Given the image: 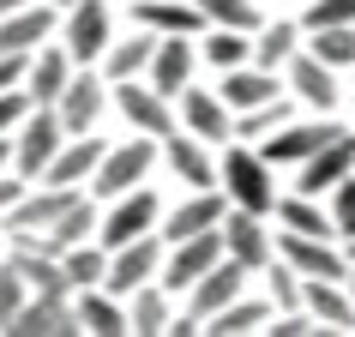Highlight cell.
<instances>
[{"label":"cell","instance_id":"ee69618b","mask_svg":"<svg viewBox=\"0 0 355 337\" xmlns=\"http://www.w3.org/2000/svg\"><path fill=\"white\" fill-rule=\"evenodd\" d=\"M31 109H37V103L24 96V85H19V91H0V132H19V121Z\"/></svg>","mask_w":355,"mask_h":337},{"label":"cell","instance_id":"f35d334b","mask_svg":"<svg viewBox=\"0 0 355 337\" xmlns=\"http://www.w3.org/2000/svg\"><path fill=\"white\" fill-rule=\"evenodd\" d=\"M199 12H205V24H223V31H259L265 12L253 6V0H199Z\"/></svg>","mask_w":355,"mask_h":337},{"label":"cell","instance_id":"ffe728a7","mask_svg":"<svg viewBox=\"0 0 355 337\" xmlns=\"http://www.w3.org/2000/svg\"><path fill=\"white\" fill-rule=\"evenodd\" d=\"M6 331L12 337H73L78 331V307H73V295H31L12 313Z\"/></svg>","mask_w":355,"mask_h":337},{"label":"cell","instance_id":"83f0119b","mask_svg":"<svg viewBox=\"0 0 355 337\" xmlns=\"http://www.w3.org/2000/svg\"><path fill=\"white\" fill-rule=\"evenodd\" d=\"M73 307H78V331H91V337H127L132 331L127 325V301L109 295L103 283H96V289H78Z\"/></svg>","mask_w":355,"mask_h":337},{"label":"cell","instance_id":"ab89813d","mask_svg":"<svg viewBox=\"0 0 355 337\" xmlns=\"http://www.w3.org/2000/svg\"><path fill=\"white\" fill-rule=\"evenodd\" d=\"M301 271L289 259H271L265 265V289H271V307H277V313H289V307H301Z\"/></svg>","mask_w":355,"mask_h":337},{"label":"cell","instance_id":"4316f807","mask_svg":"<svg viewBox=\"0 0 355 337\" xmlns=\"http://www.w3.org/2000/svg\"><path fill=\"white\" fill-rule=\"evenodd\" d=\"M301 307H307L325 331H355V301H349V289L337 277H307L301 283Z\"/></svg>","mask_w":355,"mask_h":337},{"label":"cell","instance_id":"d4e9b609","mask_svg":"<svg viewBox=\"0 0 355 337\" xmlns=\"http://www.w3.org/2000/svg\"><path fill=\"white\" fill-rule=\"evenodd\" d=\"M109 157V145L96 139V132H78V139H67L60 145V157L49 163V175L42 181H55V187H91V175H96V163Z\"/></svg>","mask_w":355,"mask_h":337},{"label":"cell","instance_id":"8992f818","mask_svg":"<svg viewBox=\"0 0 355 337\" xmlns=\"http://www.w3.org/2000/svg\"><path fill=\"white\" fill-rule=\"evenodd\" d=\"M163 253H168V241L157 229L139 235V241H127V247H109V277H103V289L127 301L132 289H145V283L163 277Z\"/></svg>","mask_w":355,"mask_h":337},{"label":"cell","instance_id":"6da1fadb","mask_svg":"<svg viewBox=\"0 0 355 337\" xmlns=\"http://www.w3.org/2000/svg\"><path fill=\"white\" fill-rule=\"evenodd\" d=\"M217 181H223L229 205L259 211V217L277 211V163H271L259 145H247V139H229L223 163H217Z\"/></svg>","mask_w":355,"mask_h":337},{"label":"cell","instance_id":"d6986e66","mask_svg":"<svg viewBox=\"0 0 355 337\" xmlns=\"http://www.w3.org/2000/svg\"><path fill=\"white\" fill-rule=\"evenodd\" d=\"M73 73H78V60L67 55V42H42L37 55H31V73H24V96L37 109H55L60 91L73 85Z\"/></svg>","mask_w":355,"mask_h":337},{"label":"cell","instance_id":"e0dca14e","mask_svg":"<svg viewBox=\"0 0 355 337\" xmlns=\"http://www.w3.org/2000/svg\"><path fill=\"white\" fill-rule=\"evenodd\" d=\"M247 277H253V271H247L241 259H229V253H223V259H217V265L205 271V277H199V283L187 289V313L199 319V325H205L211 313H223L229 301H235V295L247 289Z\"/></svg>","mask_w":355,"mask_h":337},{"label":"cell","instance_id":"e575fe53","mask_svg":"<svg viewBox=\"0 0 355 337\" xmlns=\"http://www.w3.org/2000/svg\"><path fill=\"white\" fill-rule=\"evenodd\" d=\"M199 55H205L217 73H229V67H247V60H253V37H247V31H223V24H211L205 42H199Z\"/></svg>","mask_w":355,"mask_h":337},{"label":"cell","instance_id":"681fc988","mask_svg":"<svg viewBox=\"0 0 355 337\" xmlns=\"http://www.w3.org/2000/svg\"><path fill=\"white\" fill-rule=\"evenodd\" d=\"M343 289H349V301H355V265H349V277H343Z\"/></svg>","mask_w":355,"mask_h":337},{"label":"cell","instance_id":"1f68e13d","mask_svg":"<svg viewBox=\"0 0 355 337\" xmlns=\"http://www.w3.org/2000/svg\"><path fill=\"white\" fill-rule=\"evenodd\" d=\"M168 289L163 283H145V289H132L127 295V325H132V337H157V331H168Z\"/></svg>","mask_w":355,"mask_h":337},{"label":"cell","instance_id":"d6a6232c","mask_svg":"<svg viewBox=\"0 0 355 337\" xmlns=\"http://www.w3.org/2000/svg\"><path fill=\"white\" fill-rule=\"evenodd\" d=\"M265 325H271V301H247V295H235L223 313L205 319L211 337H247V331H265Z\"/></svg>","mask_w":355,"mask_h":337},{"label":"cell","instance_id":"484cf974","mask_svg":"<svg viewBox=\"0 0 355 337\" xmlns=\"http://www.w3.org/2000/svg\"><path fill=\"white\" fill-rule=\"evenodd\" d=\"M217 91H223V103H229V109L241 114V109H259V103H277V96H283V85H277V73H271V67L247 60V67H229Z\"/></svg>","mask_w":355,"mask_h":337},{"label":"cell","instance_id":"44dd1931","mask_svg":"<svg viewBox=\"0 0 355 337\" xmlns=\"http://www.w3.org/2000/svg\"><path fill=\"white\" fill-rule=\"evenodd\" d=\"M6 259L19 265V277L31 283V295H78L73 277H67V265H60V253H49V247L12 241V247H6Z\"/></svg>","mask_w":355,"mask_h":337},{"label":"cell","instance_id":"9a60e30c","mask_svg":"<svg viewBox=\"0 0 355 337\" xmlns=\"http://www.w3.org/2000/svg\"><path fill=\"white\" fill-rule=\"evenodd\" d=\"M223 247H229V259H241L247 271H265L277 259V241H271L265 217L259 211H241V205H229V217H223Z\"/></svg>","mask_w":355,"mask_h":337},{"label":"cell","instance_id":"7c38bea8","mask_svg":"<svg viewBox=\"0 0 355 337\" xmlns=\"http://www.w3.org/2000/svg\"><path fill=\"white\" fill-rule=\"evenodd\" d=\"M277 259H289L301 277H349V253H337L331 235H295V229H277Z\"/></svg>","mask_w":355,"mask_h":337},{"label":"cell","instance_id":"7dc6e473","mask_svg":"<svg viewBox=\"0 0 355 337\" xmlns=\"http://www.w3.org/2000/svg\"><path fill=\"white\" fill-rule=\"evenodd\" d=\"M12 168V132H0V175Z\"/></svg>","mask_w":355,"mask_h":337},{"label":"cell","instance_id":"c3c4849f","mask_svg":"<svg viewBox=\"0 0 355 337\" xmlns=\"http://www.w3.org/2000/svg\"><path fill=\"white\" fill-rule=\"evenodd\" d=\"M19 6H24V0H0V19H6V12H19Z\"/></svg>","mask_w":355,"mask_h":337},{"label":"cell","instance_id":"f1b7e54d","mask_svg":"<svg viewBox=\"0 0 355 337\" xmlns=\"http://www.w3.org/2000/svg\"><path fill=\"white\" fill-rule=\"evenodd\" d=\"M150 85L163 96H181L193 85V37H157V55H150Z\"/></svg>","mask_w":355,"mask_h":337},{"label":"cell","instance_id":"d590c367","mask_svg":"<svg viewBox=\"0 0 355 337\" xmlns=\"http://www.w3.org/2000/svg\"><path fill=\"white\" fill-rule=\"evenodd\" d=\"M60 265H67L73 289H96V283L109 277V247H103V241H78V247L60 253Z\"/></svg>","mask_w":355,"mask_h":337},{"label":"cell","instance_id":"277c9868","mask_svg":"<svg viewBox=\"0 0 355 337\" xmlns=\"http://www.w3.org/2000/svg\"><path fill=\"white\" fill-rule=\"evenodd\" d=\"M163 157V139H150V132H132L127 145H109V157L96 163L91 175V193H103V199H114V193H132V187H145V175L150 163Z\"/></svg>","mask_w":355,"mask_h":337},{"label":"cell","instance_id":"8fae6325","mask_svg":"<svg viewBox=\"0 0 355 337\" xmlns=\"http://www.w3.org/2000/svg\"><path fill=\"white\" fill-rule=\"evenodd\" d=\"M223 217H229V193L223 187H187V199L157 223V235H163V241H187V235L223 229Z\"/></svg>","mask_w":355,"mask_h":337},{"label":"cell","instance_id":"7402d4cb","mask_svg":"<svg viewBox=\"0 0 355 337\" xmlns=\"http://www.w3.org/2000/svg\"><path fill=\"white\" fill-rule=\"evenodd\" d=\"M132 24H145L157 37H205L211 31L199 0H132Z\"/></svg>","mask_w":355,"mask_h":337},{"label":"cell","instance_id":"bcb514c9","mask_svg":"<svg viewBox=\"0 0 355 337\" xmlns=\"http://www.w3.org/2000/svg\"><path fill=\"white\" fill-rule=\"evenodd\" d=\"M31 73V55H0V91H19Z\"/></svg>","mask_w":355,"mask_h":337},{"label":"cell","instance_id":"52a82bcc","mask_svg":"<svg viewBox=\"0 0 355 337\" xmlns=\"http://www.w3.org/2000/svg\"><path fill=\"white\" fill-rule=\"evenodd\" d=\"M229 247H223V229H205V235H187V241H168V253H163V289L168 295H187L193 283L205 277L211 265L223 259Z\"/></svg>","mask_w":355,"mask_h":337},{"label":"cell","instance_id":"2e32d148","mask_svg":"<svg viewBox=\"0 0 355 337\" xmlns=\"http://www.w3.org/2000/svg\"><path fill=\"white\" fill-rule=\"evenodd\" d=\"M109 103H114V96H109V78L96 73V67H78L73 85L60 91L55 109H60V121H67V132L78 139V132H91V127H96V114L109 109Z\"/></svg>","mask_w":355,"mask_h":337},{"label":"cell","instance_id":"f5cc1de1","mask_svg":"<svg viewBox=\"0 0 355 337\" xmlns=\"http://www.w3.org/2000/svg\"><path fill=\"white\" fill-rule=\"evenodd\" d=\"M349 265H355V241H349Z\"/></svg>","mask_w":355,"mask_h":337},{"label":"cell","instance_id":"30bf717a","mask_svg":"<svg viewBox=\"0 0 355 337\" xmlns=\"http://www.w3.org/2000/svg\"><path fill=\"white\" fill-rule=\"evenodd\" d=\"M175 114H181V127L193 139H205V145H229L235 139V109L223 103V91H211V85H187V91L175 96Z\"/></svg>","mask_w":355,"mask_h":337},{"label":"cell","instance_id":"603a6c76","mask_svg":"<svg viewBox=\"0 0 355 337\" xmlns=\"http://www.w3.org/2000/svg\"><path fill=\"white\" fill-rule=\"evenodd\" d=\"M163 163H168V175H175L181 187H217V163H211L205 139H193L187 127H175L163 139Z\"/></svg>","mask_w":355,"mask_h":337},{"label":"cell","instance_id":"7a4b0ae2","mask_svg":"<svg viewBox=\"0 0 355 337\" xmlns=\"http://www.w3.org/2000/svg\"><path fill=\"white\" fill-rule=\"evenodd\" d=\"M60 42L78 67H103V55L114 42V0H73L60 12Z\"/></svg>","mask_w":355,"mask_h":337},{"label":"cell","instance_id":"60d3db41","mask_svg":"<svg viewBox=\"0 0 355 337\" xmlns=\"http://www.w3.org/2000/svg\"><path fill=\"white\" fill-rule=\"evenodd\" d=\"M325 211H331L337 241H355V175H343V181L325 193Z\"/></svg>","mask_w":355,"mask_h":337},{"label":"cell","instance_id":"4fadbf2b","mask_svg":"<svg viewBox=\"0 0 355 337\" xmlns=\"http://www.w3.org/2000/svg\"><path fill=\"white\" fill-rule=\"evenodd\" d=\"M49 37H60V6L49 0H24L19 12L0 19V55H37Z\"/></svg>","mask_w":355,"mask_h":337},{"label":"cell","instance_id":"9c48e42d","mask_svg":"<svg viewBox=\"0 0 355 337\" xmlns=\"http://www.w3.org/2000/svg\"><path fill=\"white\" fill-rule=\"evenodd\" d=\"M163 223V205H157V193L150 187H132V193H114V205L103 211V223H96V241L103 247H127L139 235Z\"/></svg>","mask_w":355,"mask_h":337},{"label":"cell","instance_id":"f546056e","mask_svg":"<svg viewBox=\"0 0 355 337\" xmlns=\"http://www.w3.org/2000/svg\"><path fill=\"white\" fill-rule=\"evenodd\" d=\"M150 55H157V31L139 24V37H114L109 55H103V78H145L150 73Z\"/></svg>","mask_w":355,"mask_h":337},{"label":"cell","instance_id":"816d5d0a","mask_svg":"<svg viewBox=\"0 0 355 337\" xmlns=\"http://www.w3.org/2000/svg\"><path fill=\"white\" fill-rule=\"evenodd\" d=\"M49 6H60V12H67V6H73V0H49Z\"/></svg>","mask_w":355,"mask_h":337},{"label":"cell","instance_id":"4dcf8cb0","mask_svg":"<svg viewBox=\"0 0 355 337\" xmlns=\"http://www.w3.org/2000/svg\"><path fill=\"white\" fill-rule=\"evenodd\" d=\"M301 37H307V31H301V24H289V19L259 24V31H253V60L277 73V67H289V60L301 55Z\"/></svg>","mask_w":355,"mask_h":337},{"label":"cell","instance_id":"836d02e7","mask_svg":"<svg viewBox=\"0 0 355 337\" xmlns=\"http://www.w3.org/2000/svg\"><path fill=\"white\" fill-rule=\"evenodd\" d=\"M277 223H283V229H295V235H331V241H337L325 199H307V193H289V199H277Z\"/></svg>","mask_w":355,"mask_h":337},{"label":"cell","instance_id":"b9f144b4","mask_svg":"<svg viewBox=\"0 0 355 337\" xmlns=\"http://www.w3.org/2000/svg\"><path fill=\"white\" fill-rule=\"evenodd\" d=\"M24 301H31V283L19 277V265H12V259H0V331L12 325V313H19Z\"/></svg>","mask_w":355,"mask_h":337},{"label":"cell","instance_id":"8d00e7d4","mask_svg":"<svg viewBox=\"0 0 355 337\" xmlns=\"http://www.w3.org/2000/svg\"><path fill=\"white\" fill-rule=\"evenodd\" d=\"M289 127V96H277V103H259V109H241L235 114V139H247V145H259L265 132Z\"/></svg>","mask_w":355,"mask_h":337},{"label":"cell","instance_id":"3957f363","mask_svg":"<svg viewBox=\"0 0 355 337\" xmlns=\"http://www.w3.org/2000/svg\"><path fill=\"white\" fill-rule=\"evenodd\" d=\"M67 139H73V132H67V121H60V109H31L19 121V132H12V168H19L24 181H42Z\"/></svg>","mask_w":355,"mask_h":337},{"label":"cell","instance_id":"ba28073f","mask_svg":"<svg viewBox=\"0 0 355 337\" xmlns=\"http://www.w3.org/2000/svg\"><path fill=\"white\" fill-rule=\"evenodd\" d=\"M85 199V187H55V181H31V193H24L19 205L6 211L0 223H6V235H42V229H55L67 211Z\"/></svg>","mask_w":355,"mask_h":337},{"label":"cell","instance_id":"7bdbcfd3","mask_svg":"<svg viewBox=\"0 0 355 337\" xmlns=\"http://www.w3.org/2000/svg\"><path fill=\"white\" fill-rule=\"evenodd\" d=\"M331 24H355V0H313L301 31H331Z\"/></svg>","mask_w":355,"mask_h":337},{"label":"cell","instance_id":"5bb4252c","mask_svg":"<svg viewBox=\"0 0 355 337\" xmlns=\"http://www.w3.org/2000/svg\"><path fill=\"white\" fill-rule=\"evenodd\" d=\"M343 175H355V132H349V127L337 132L331 145H319L313 157L295 168V193H307V199H325V193H331Z\"/></svg>","mask_w":355,"mask_h":337},{"label":"cell","instance_id":"5b68a950","mask_svg":"<svg viewBox=\"0 0 355 337\" xmlns=\"http://www.w3.org/2000/svg\"><path fill=\"white\" fill-rule=\"evenodd\" d=\"M109 96H114V109L127 114V127H132V132L168 139V132L181 127V114H175V96H163L150 78H114Z\"/></svg>","mask_w":355,"mask_h":337},{"label":"cell","instance_id":"cb8c5ba5","mask_svg":"<svg viewBox=\"0 0 355 337\" xmlns=\"http://www.w3.org/2000/svg\"><path fill=\"white\" fill-rule=\"evenodd\" d=\"M289 85H295V103H307V109H319V114L337 109V67H325L313 49H301L289 60Z\"/></svg>","mask_w":355,"mask_h":337},{"label":"cell","instance_id":"f907efd6","mask_svg":"<svg viewBox=\"0 0 355 337\" xmlns=\"http://www.w3.org/2000/svg\"><path fill=\"white\" fill-rule=\"evenodd\" d=\"M6 241H12V235H6V223H0V259H6Z\"/></svg>","mask_w":355,"mask_h":337},{"label":"cell","instance_id":"ac0fdd59","mask_svg":"<svg viewBox=\"0 0 355 337\" xmlns=\"http://www.w3.org/2000/svg\"><path fill=\"white\" fill-rule=\"evenodd\" d=\"M337 132H343V127H337L331 114H325V121H301V127H277V132H265L259 150H265V157H271L277 168H301L319 145H331Z\"/></svg>","mask_w":355,"mask_h":337},{"label":"cell","instance_id":"f6af8a7d","mask_svg":"<svg viewBox=\"0 0 355 337\" xmlns=\"http://www.w3.org/2000/svg\"><path fill=\"white\" fill-rule=\"evenodd\" d=\"M24 193H31V181H24V175H19V168H6V175H0V217H6V211H12V205H19V199H24Z\"/></svg>","mask_w":355,"mask_h":337},{"label":"cell","instance_id":"db71d44e","mask_svg":"<svg viewBox=\"0 0 355 337\" xmlns=\"http://www.w3.org/2000/svg\"><path fill=\"white\" fill-rule=\"evenodd\" d=\"M114 6H132V0H114Z\"/></svg>","mask_w":355,"mask_h":337},{"label":"cell","instance_id":"74e56055","mask_svg":"<svg viewBox=\"0 0 355 337\" xmlns=\"http://www.w3.org/2000/svg\"><path fill=\"white\" fill-rule=\"evenodd\" d=\"M307 49H313L325 67H355V24H331V31H307Z\"/></svg>","mask_w":355,"mask_h":337}]
</instances>
